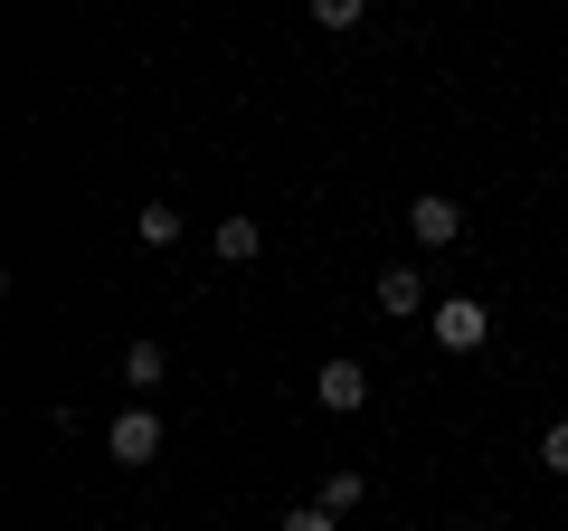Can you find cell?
Masks as SVG:
<instances>
[{"mask_svg": "<svg viewBox=\"0 0 568 531\" xmlns=\"http://www.w3.org/2000/svg\"><path fill=\"white\" fill-rule=\"evenodd\" d=\"M104 455H114V465H152V455H162V418H152V409L133 399V409H123L114 428H104Z\"/></svg>", "mask_w": 568, "mask_h": 531, "instance_id": "obj_1", "label": "cell"}, {"mask_svg": "<svg viewBox=\"0 0 568 531\" xmlns=\"http://www.w3.org/2000/svg\"><path fill=\"white\" fill-rule=\"evenodd\" d=\"M493 313L474 304V294H436V351H484Z\"/></svg>", "mask_w": 568, "mask_h": 531, "instance_id": "obj_2", "label": "cell"}, {"mask_svg": "<svg viewBox=\"0 0 568 531\" xmlns=\"http://www.w3.org/2000/svg\"><path fill=\"white\" fill-rule=\"evenodd\" d=\"M407 238L417 247H455L465 238V209H455L446 190H417V200H407Z\"/></svg>", "mask_w": 568, "mask_h": 531, "instance_id": "obj_3", "label": "cell"}, {"mask_svg": "<svg viewBox=\"0 0 568 531\" xmlns=\"http://www.w3.org/2000/svg\"><path fill=\"white\" fill-rule=\"evenodd\" d=\"M361 399H369V370H361V361H323V370H313V409L351 418Z\"/></svg>", "mask_w": 568, "mask_h": 531, "instance_id": "obj_4", "label": "cell"}, {"mask_svg": "<svg viewBox=\"0 0 568 531\" xmlns=\"http://www.w3.org/2000/svg\"><path fill=\"white\" fill-rule=\"evenodd\" d=\"M369 304H379L388 323H407V313H426V275H417V266H388L379 285H369Z\"/></svg>", "mask_w": 568, "mask_h": 531, "instance_id": "obj_5", "label": "cell"}, {"mask_svg": "<svg viewBox=\"0 0 568 531\" xmlns=\"http://www.w3.org/2000/svg\"><path fill=\"white\" fill-rule=\"evenodd\" d=\"M123 380H133V399H152L171 380V351L162 342H123Z\"/></svg>", "mask_w": 568, "mask_h": 531, "instance_id": "obj_6", "label": "cell"}, {"mask_svg": "<svg viewBox=\"0 0 568 531\" xmlns=\"http://www.w3.org/2000/svg\"><path fill=\"white\" fill-rule=\"evenodd\" d=\"M209 247H219L227 266H256V247H265V228H256V219H219V228H209Z\"/></svg>", "mask_w": 568, "mask_h": 531, "instance_id": "obj_7", "label": "cell"}, {"mask_svg": "<svg viewBox=\"0 0 568 531\" xmlns=\"http://www.w3.org/2000/svg\"><path fill=\"white\" fill-rule=\"evenodd\" d=\"M361 493H369V474H361V465H332L313 503H323V512H342V522H351V512H361Z\"/></svg>", "mask_w": 568, "mask_h": 531, "instance_id": "obj_8", "label": "cell"}, {"mask_svg": "<svg viewBox=\"0 0 568 531\" xmlns=\"http://www.w3.org/2000/svg\"><path fill=\"white\" fill-rule=\"evenodd\" d=\"M171 238H181V209H171V200H142L133 209V247H171Z\"/></svg>", "mask_w": 568, "mask_h": 531, "instance_id": "obj_9", "label": "cell"}, {"mask_svg": "<svg viewBox=\"0 0 568 531\" xmlns=\"http://www.w3.org/2000/svg\"><path fill=\"white\" fill-rule=\"evenodd\" d=\"M540 465L568 474V418H549V428H540Z\"/></svg>", "mask_w": 568, "mask_h": 531, "instance_id": "obj_10", "label": "cell"}, {"mask_svg": "<svg viewBox=\"0 0 568 531\" xmlns=\"http://www.w3.org/2000/svg\"><path fill=\"white\" fill-rule=\"evenodd\" d=\"M361 10H369V0H313V20H323V29H361Z\"/></svg>", "mask_w": 568, "mask_h": 531, "instance_id": "obj_11", "label": "cell"}, {"mask_svg": "<svg viewBox=\"0 0 568 531\" xmlns=\"http://www.w3.org/2000/svg\"><path fill=\"white\" fill-rule=\"evenodd\" d=\"M284 531H342V512H323V503H294V512H284Z\"/></svg>", "mask_w": 568, "mask_h": 531, "instance_id": "obj_12", "label": "cell"}]
</instances>
